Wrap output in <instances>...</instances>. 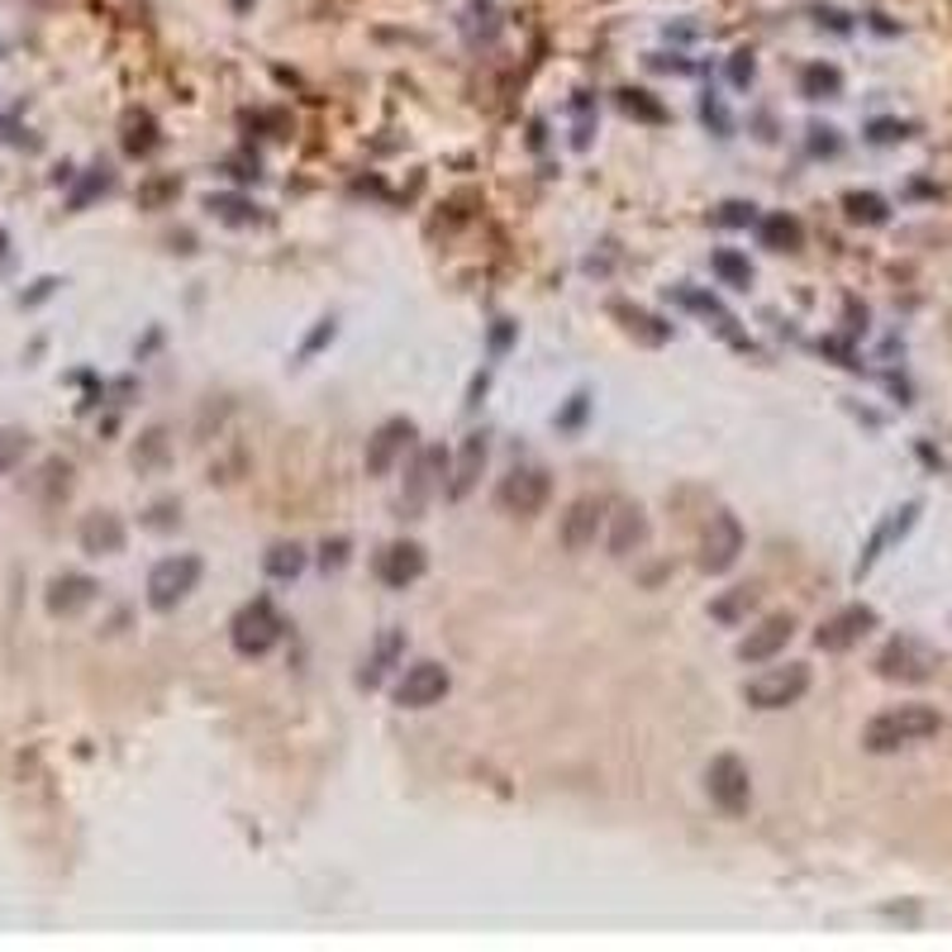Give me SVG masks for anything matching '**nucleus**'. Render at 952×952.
<instances>
[{
  "label": "nucleus",
  "mask_w": 952,
  "mask_h": 952,
  "mask_svg": "<svg viewBox=\"0 0 952 952\" xmlns=\"http://www.w3.org/2000/svg\"><path fill=\"white\" fill-rule=\"evenodd\" d=\"M938 728H943V714L933 706H891L863 728V748L900 752V748H915V743H929Z\"/></svg>",
  "instance_id": "f257e3e1"
},
{
  "label": "nucleus",
  "mask_w": 952,
  "mask_h": 952,
  "mask_svg": "<svg viewBox=\"0 0 952 952\" xmlns=\"http://www.w3.org/2000/svg\"><path fill=\"white\" fill-rule=\"evenodd\" d=\"M286 634V619L277 615V605H272L267 595H253L239 615L229 619V643L239 658H267L272 648L281 643Z\"/></svg>",
  "instance_id": "f03ea898"
},
{
  "label": "nucleus",
  "mask_w": 952,
  "mask_h": 952,
  "mask_svg": "<svg viewBox=\"0 0 952 952\" xmlns=\"http://www.w3.org/2000/svg\"><path fill=\"white\" fill-rule=\"evenodd\" d=\"M877 672L885 682H929L938 672V648L919 634H895L877 653Z\"/></svg>",
  "instance_id": "7ed1b4c3"
},
{
  "label": "nucleus",
  "mask_w": 952,
  "mask_h": 952,
  "mask_svg": "<svg viewBox=\"0 0 952 952\" xmlns=\"http://www.w3.org/2000/svg\"><path fill=\"white\" fill-rule=\"evenodd\" d=\"M201 571H205V563H201L195 553H172V557H162V563L148 571V605L158 610V615L177 610L181 600H186L195 586H201Z\"/></svg>",
  "instance_id": "20e7f679"
},
{
  "label": "nucleus",
  "mask_w": 952,
  "mask_h": 952,
  "mask_svg": "<svg viewBox=\"0 0 952 952\" xmlns=\"http://www.w3.org/2000/svg\"><path fill=\"white\" fill-rule=\"evenodd\" d=\"M810 690V667L805 662H786V667H767L762 676H752L743 686V700L752 710H786Z\"/></svg>",
  "instance_id": "39448f33"
},
{
  "label": "nucleus",
  "mask_w": 952,
  "mask_h": 952,
  "mask_svg": "<svg viewBox=\"0 0 952 952\" xmlns=\"http://www.w3.org/2000/svg\"><path fill=\"white\" fill-rule=\"evenodd\" d=\"M706 791H710V800L720 805L724 815H748V805H752V772H748V762L743 758H734V752H720L710 767H706Z\"/></svg>",
  "instance_id": "423d86ee"
},
{
  "label": "nucleus",
  "mask_w": 952,
  "mask_h": 952,
  "mask_svg": "<svg viewBox=\"0 0 952 952\" xmlns=\"http://www.w3.org/2000/svg\"><path fill=\"white\" fill-rule=\"evenodd\" d=\"M443 477H448V448H443V443H429V448H420L414 453V462H410L406 491H400V510H406L410 519H420L424 505L443 491Z\"/></svg>",
  "instance_id": "0eeeda50"
},
{
  "label": "nucleus",
  "mask_w": 952,
  "mask_h": 952,
  "mask_svg": "<svg viewBox=\"0 0 952 952\" xmlns=\"http://www.w3.org/2000/svg\"><path fill=\"white\" fill-rule=\"evenodd\" d=\"M547 495H553V477L543 472V467H510V472L501 477V486H495V505H501L505 515H539L547 505Z\"/></svg>",
  "instance_id": "6e6552de"
},
{
  "label": "nucleus",
  "mask_w": 952,
  "mask_h": 952,
  "mask_svg": "<svg viewBox=\"0 0 952 952\" xmlns=\"http://www.w3.org/2000/svg\"><path fill=\"white\" fill-rule=\"evenodd\" d=\"M743 543H748V533H743L738 515L720 510V515L710 519L706 539H700V571H710V577H724V571L743 557Z\"/></svg>",
  "instance_id": "1a4fd4ad"
},
{
  "label": "nucleus",
  "mask_w": 952,
  "mask_h": 952,
  "mask_svg": "<svg viewBox=\"0 0 952 952\" xmlns=\"http://www.w3.org/2000/svg\"><path fill=\"white\" fill-rule=\"evenodd\" d=\"M877 624H881V615L871 605H843L815 629V648H824V653H847V648L863 643Z\"/></svg>",
  "instance_id": "9d476101"
},
{
  "label": "nucleus",
  "mask_w": 952,
  "mask_h": 952,
  "mask_svg": "<svg viewBox=\"0 0 952 952\" xmlns=\"http://www.w3.org/2000/svg\"><path fill=\"white\" fill-rule=\"evenodd\" d=\"M448 690H453L448 667L424 658V662H414V667H406V676L396 682V706L400 710H429V706H438Z\"/></svg>",
  "instance_id": "9b49d317"
},
{
  "label": "nucleus",
  "mask_w": 952,
  "mask_h": 952,
  "mask_svg": "<svg viewBox=\"0 0 952 952\" xmlns=\"http://www.w3.org/2000/svg\"><path fill=\"white\" fill-rule=\"evenodd\" d=\"M414 434H420V429H414V420L410 414H390L386 424H376V434L367 438V477H386L390 467H396L400 458H406V448L414 443Z\"/></svg>",
  "instance_id": "f8f14e48"
},
{
  "label": "nucleus",
  "mask_w": 952,
  "mask_h": 952,
  "mask_svg": "<svg viewBox=\"0 0 952 952\" xmlns=\"http://www.w3.org/2000/svg\"><path fill=\"white\" fill-rule=\"evenodd\" d=\"M376 581L382 586H390V591H406V586H414L424 577V567H429V557H424V547L414 543V539H396V543H386L382 553H376Z\"/></svg>",
  "instance_id": "ddd939ff"
},
{
  "label": "nucleus",
  "mask_w": 952,
  "mask_h": 952,
  "mask_svg": "<svg viewBox=\"0 0 952 952\" xmlns=\"http://www.w3.org/2000/svg\"><path fill=\"white\" fill-rule=\"evenodd\" d=\"M600 529H605V501L600 495H577L563 515V547L567 553H586V547H595Z\"/></svg>",
  "instance_id": "4468645a"
},
{
  "label": "nucleus",
  "mask_w": 952,
  "mask_h": 952,
  "mask_svg": "<svg viewBox=\"0 0 952 952\" xmlns=\"http://www.w3.org/2000/svg\"><path fill=\"white\" fill-rule=\"evenodd\" d=\"M486 462H491V438L477 429V434L462 438L458 462H448V501H467L477 491L481 472H486Z\"/></svg>",
  "instance_id": "2eb2a0df"
},
{
  "label": "nucleus",
  "mask_w": 952,
  "mask_h": 952,
  "mask_svg": "<svg viewBox=\"0 0 952 952\" xmlns=\"http://www.w3.org/2000/svg\"><path fill=\"white\" fill-rule=\"evenodd\" d=\"M791 638H795V615H767L758 629H748V638L738 643V662H772Z\"/></svg>",
  "instance_id": "dca6fc26"
},
{
  "label": "nucleus",
  "mask_w": 952,
  "mask_h": 952,
  "mask_svg": "<svg viewBox=\"0 0 952 952\" xmlns=\"http://www.w3.org/2000/svg\"><path fill=\"white\" fill-rule=\"evenodd\" d=\"M915 519H919V501H909V505H900V510L885 515L881 525L871 529V539H867V547H863V557H857V577H867V571L877 567V557L885 553V547L900 543L909 529H915Z\"/></svg>",
  "instance_id": "f3484780"
},
{
  "label": "nucleus",
  "mask_w": 952,
  "mask_h": 952,
  "mask_svg": "<svg viewBox=\"0 0 952 952\" xmlns=\"http://www.w3.org/2000/svg\"><path fill=\"white\" fill-rule=\"evenodd\" d=\"M96 591L100 586L86 577V571H62V577H53L48 581V615H58V619H72V615H82V610L96 600Z\"/></svg>",
  "instance_id": "a211bd4d"
},
{
  "label": "nucleus",
  "mask_w": 952,
  "mask_h": 952,
  "mask_svg": "<svg viewBox=\"0 0 952 952\" xmlns=\"http://www.w3.org/2000/svg\"><path fill=\"white\" fill-rule=\"evenodd\" d=\"M605 519H610V533H605L610 557H629V553H638V547L648 543V515H643V505H619V510L605 515Z\"/></svg>",
  "instance_id": "6ab92c4d"
},
{
  "label": "nucleus",
  "mask_w": 952,
  "mask_h": 952,
  "mask_svg": "<svg viewBox=\"0 0 952 952\" xmlns=\"http://www.w3.org/2000/svg\"><path fill=\"white\" fill-rule=\"evenodd\" d=\"M406 658V634L400 629H382L376 634V643H372V653L362 658V672H358V686H382L386 676H390V667Z\"/></svg>",
  "instance_id": "aec40b11"
},
{
  "label": "nucleus",
  "mask_w": 952,
  "mask_h": 952,
  "mask_svg": "<svg viewBox=\"0 0 952 952\" xmlns=\"http://www.w3.org/2000/svg\"><path fill=\"white\" fill-rule=\"evenodd\" d=\"M82 547H86L91 557H115V553H124V525H120V515H110V510L86 515V519H82Z\"/></svg>",
  "instance_id": "412c9836"
},
{
  "label": "nucleus",
  "mask_w": 952,
  "mask_h": 952,
  "mask_svg": "<svg viewBox=\"0 0 952 952\" xmlns=\"http://www.w3.org/2000/svg\"><path fill=\"white\" fill-rule=\"evenodd\" d=\"M758 239H762V248H772V253H795V248L805 243V229H800V219L795 215L772 210V215H762Z\"/></svg>",
  "instance_id": "4be33fe9"
},
{
  "label": "nucleus",
  "mask_w": 952,
  "mask_h": 952,
  "mask_svg": "<svg viewBox=\"0 0 952 952\" xmlns=\"http://www.w3.org/2000/svg\"><path fill=\"white\" fill-rule=\"evenodd\" d=\"M752 605H758V591H752V586H728L724 595L710 600V619L714 624H743Z\"/></svg>",
  "instance_id": "5701e85b"
},
{
  "label": "nucleus",
  "mask_w": 952,
  "mask_h": 952,
  "mask_svg": "<svg viewBox=\"0 0 952 952\" xmlns=\"http://www.w3.org/2000/svg\"><path fill=\"white\" fill-rule=\"evenodd\" d=\"M843 91V72L833 68V62H810V68L800 72V96L805 100H833Z\"/></svg>",
  "instance_id": "b1692460"
},
{
  "label": "nucleus",
  "mask_w": 952,
  "mask_h": 952,
  "mask_svg": "<svg viewBox=\"0 0 952 952\" xmlns=\"http://www.w3.org/2000/svg\"><path fill=\"white\" fill-rule=\"evenodd\" d=\"M263 567H267L272 581H296L300 571H305V547H300V543H272L267 557H263Z\"/></svg>",
  "instance_id": "393cba45"
},
{
  "label": "nucleus",
  "mask_w": 952,
  "mask_h": 952,
  "mask_svg": "<svg viewBox=\"0 0 952 952\" xmlns=\"http://www.w3.org/2000/svg\"><path fill=\"white\" fill-rule=\"evenodd\" d=\"M153 148H158V124H153L148 110H134L124 120V153L129 158H148Z\"/></svg>",
  "instance_id": "a878e982"
},
{
  "label": "nucleus",
  "mask_w": 952,
  "mask_h": 952,
  "mask_svg": "<svg viewBox=\"0 0 952 952\" xmlns=\"http://www.w3.org/2000/svg\"><path fill=\"white\" fill-rule=\"evenodd\" d=\"M843 210H847L853 225H885V219H891V205H885L877 191H847Z\"/></svg>",
  "instance_id": "bb28decb"
},
{
  "label": "nucleus",
  "mask_w": 952,
  "mask_h": 952,
  "mask_svg": "<svg viewBox=\"0 0 952 952\" xmlns=\"http://www.w3.org/2000/svg\"><path fill=\"white\" fill-rule=\"evenodd\" d=\"M710 267H714V277H720L724 286H738V291H748V286H752V267H748V257L734 253V248H720V253L710 257Z\"/></svg>",
  "instance_id": "cd10ccee"
},
{
  "label": "nucleus",
  "mask_w": 952,
  "mask_h": 952,
  "mask_svg": "<svg viewBox=\"0 0 952 952\" xmlns=\"http://www.w3.org/2000/svg\"><path fill=\"white\" fill-rule=\"evenodd\" d=\"M205 205H210V210H215L219 219H225V225H253V219H257V205L248 201V195H229V191H219V195H210Z\"/></svg>",
  "instance_id": "c85d7f7f"
},
{
  "label": "nucleus",
  "mask_w": 952,
  "mask_h": 952,
  "mask_svg": "<svg viewBox=\"0 0 952 952\" xmlns=\"http://www.w3.org/2000/svg\"><path fill=\"white\" fill-rule=\"evenodd\" d=\"M619 320H629V334H638L643 344H667L672 338V324H662L653 315H643V310H629V305H615Z\"/></svg>",
  "instance_id": "c756f323"
},
{
  "label": "nucleus",
  "mask_w": 952,
  "mask_h": 952,
  "mask_svg": "<svg viewBox=\"0 0 952 952\" xmlns=\"http://www.w3.org/2000/svg\"><path fill=\"white\" fill-rule=\"evenodd\" d=\"M167 448H172V443H167V429H148V434L138 438V448H134V467H138V472H153V467H162V462H167Z\"/></svg>",
  "instance_id": "7c9ffc66"
},
{
  "label": "nucleus",
  "mask_w": 952,
  "mask_h": 952,
  "mask_svg": "<svg viewBox=\"0 0 952 952\" xmlns=\"http://www.w3.org/2000/svg\"><path fill=\"white\" fill-rule=\"evenodd\" d=\"M619 106H624V115H634V120H643V124H662V120H667V110H662L648 91H619Z\"/></svg>",
  "instance_id": "2f4dec72"
},
{
  "label": "nucleus",
  "mask_w": 952,
  "mask_h": 952,
  "mask_svg": "<svg viewBox=\"0 0 952 952\" xmlns=\"http://www.w3.org/2000/svg\"><path fill=\"white\" fill-rule=\"evenodd\" d=\"M110 186H115V177H110V167H91V177H86V181H82V186H76V191H72V201H68V205H72V210H86V205H91V201H96V195H106Z\"/></svg>",
  "instance_id": "473e14b6"
},
{
  "label": "nucleus",
  "mask_w": 952,
  "mask_h": 952,
  "mask_svg": "<svg viewBox=\"0 0 952 952\" xmlns=\"http://www.w3.org/2000/svg\"><path fill=\"white\" fill-rule=\"evenodd\" d=\"M758 219V205L752 201H724L720 210H714V225H728V229H743Z\"/></svg>",
  "instance_id": "72a5a7b5"
},
{
  "label": "nucleus",
  "mask_w": 952,
  "mask_h": 952,
  "mask_svg": "<svg viewBox=\"0 0 952 952\" xmlns=\"http://www.w3.org/2000/svg\"><path fill=\"white\" fill-rule=\"evenodd\" d=\"M348 553H353V543H348V539H329V543L320 547V567H324V571L348 567Z\"/></svg>",
  "instance_id": "f704fd0d"
},
{
  "label": "nucleus",
  "mask_w": 952,
  "mask_h": 952,
  "mask_svg": "<svg viewBox=\"0 0 952 952\" xmlns=\"http://www.w3.org/2000/svg\"><path fill=\"white\" fill-rule=\"evenodd\" d=\"M810 153H815V158H833V153H839V129L815 124L810 129Z\"/></svg>",
  "instance_id": "c9c22d12"
},
{
  "label": "nucleus",
  "mask_w": 952,
  "mask_h": 952,
  "mask_svg": "<svg viewBox=\"0 0 952 952\" xmlns=\"http://www.w3.org/2000/svg\"><path fill=\"white\" fill-rule=\"evenodd\" d=\"M24 448H29L24 434H0V472H10V467L24 458Z\"/></svg>",
  "instance_id": "e433bc0d"
},
{
  "label": "nucleus",
  "mask_w": 952,
  "mask_h": 952,
  "mask_svg": "<svg viewBox=\"0 0 952 952\" xmlns=\"http://www.w3.org/2000/svg\"><path fill=\"white\" fill-rule=\"evenodd\" d=\"M752 76H758V62H752L748 48H738L734 62H728V82H734V86H748Z\"/></svg>",
  "instance_id": "4c0bfd02"
},
{
  "label": "nucleus",
  "mask_w": 952,
  "mask_h": 952,
  "mask_svg": "<svg viewBox=\"0 0 952 952\" xmlns=\"http://www.w3.org/2000/svg\"><path fill=\"white\" fill-rule=\"evenodd\" d=\"M586 410H591V396H586V390H577V396H571V406L557 414V429H567V434H571V429L586 420Z\"/></svg>",
  "instance_id": "58836bf2"
},
{
  "label": "nucleus",
  "mask_w": 952,
  "mask_h": 952,
  "mask_svg": "<svg viewBox=\"0 0 952 952\" xmlns=\"http://www.w3.org/2000/svg\"><path fill=\"white\" fill-rule=\"evenodd\" d=\"M700 115H706V124H714V134L728 138V129H734V124H728V115H724V106H720V96H706V100H700Z\"/></svg>",
  "instance_id": "ea45409f"
},
{
  "label": "nucleus",
  "mask_w": 952,
  "mask_h": 952,
  "mask_svg": "<svg viewBox=\"0 0 952 952\" xmlns=\"http://www.w3.org/2000/svg\"><path fill=\"white\" fill-rule=\"evenodd\" d=\"M905 134H909V129H905V124H895V120H881V124H871V129H867V138H871V143H895V138H905Z\"/></svg>",
  "instance_id": "a19ab883"
},
{
  "label": "nucleus",
  "mask_w": 952,
  "mask_h": 952,
  "mask_svg": "<svg viewBox=\"0 0 952 952\" xmlns=\"http://www.w3.org/2000/svg\"><path fill=\"white\" fill-rule=\"evenodd\" d=\"M329 338H334V320H320V329H315V334H310V338H305V344H300V358H310V353H320V348H324V344H329Z\"/></svg>",
  "instance_id": "79ce46f5"
},
{
  "label": "nucleus",
  "mask_w": 952,
  "mask_h": 952,
  "mask_svg": "<svg viewBox=\"0 0 952 952\" xmlns=\"http://www.w3.org/2000/svg\"><path fill=\"white\" fill-rule=\"evenodd\" d=\"M53 286H58L53 277H44V281H34V291H29V296H24V305H38V300H44V296H53Z\"/></svg>",
  "instance_id": "37998d69"
},
{
  "label": "nucleus",
  "mask_w": 952,
  "mask_h": 952,
  "mask_svg": "<svg viewBox=\"0 0 952 952\" xmlns=\"http://www.w3.org/2000/svg\"><path fill=\"white\" fill-rule=\"evenodd\" d=\"M148 525H172V505H158V510H153V519Z\"/></svg>",
  "instance_id": "c03bdc74"
}]
</instances>
